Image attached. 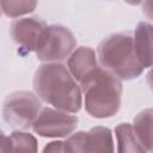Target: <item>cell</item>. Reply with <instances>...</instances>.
<instances>
[{"instance_id": "obj_1", "label": "cell", "mask_w": 153, "mask_h": 153, "mask_svg": "<svg viewBox=\"0 0 153 153\" xmlns=\"http://www.w3.org/2000/svg\"><path fill=\"white\" fill-rule=\"evenodd\" d=\"M32 85L37 97L57 110L75 114L81 109L82 91L68 68L60 62L41 65Z\"/></svg>"}, {"instance_id": "obj_2", "label": "cell", "mask_w": 153, "mask_h": 153, "mask_svg": "<svg viewBox=\"0 0 153 153\" xmlns=\"http://www.w3.org/2000/svg\"><path fill=\"white\" fill-rule=\"evenodd\" d=\"M97 56L102 68L121 80L135 79L145 69L136 56L131 32H117L104 38L98 44Z\"/></svg>"}, {"instance_id": "obj_3", "label": "cell", "mask_w": 153, "mask_h": 153, "mask_svg": "<svg viewBox=\"0 0 153 153\" xmlns=\"http://www.w3.org/2000/svg\"><path fill=\"white\" fill-rule=\"evenodd\" d=\"M85 110L94 118L115 116L122 103V81L106 69H100L96 78L81 88Z\"/></svg>"}, {"instance_id": "obj_4", "label": "cell", "mask_w": 153, "mask_h": 153, "mask_svg": "<svg viewBox=\"0 0 153 153\" xmlns=\"http://www.w3.org/2000/svg\"><path fill=\"white\" fill-rule=\"evenodd\" d=\"M42 111L41 99L30 91H16L10 93L2 105V117L7 124L17 130L32 127Z\"/></svg>"}, {"instance_id": "obj_5", "label": "cell", "mask_w": 153, "mask_h": 153, "mask_svg": "<svg viewBox=\"0 0 153 153\" xmlns=\"http://www.w3.org/2000/svg\"><path fill=\"white\" fill-rule=\"evenodd\" d=\"M73 32L63 25H48L36 49L38 60L45 63L60 62L69 57L76 49Z\"/></svg>"}, {"instance_id": "obj_6", "label": "cell", "mask_w": 153, "mask_h": 153, "mask_svg": "<svg viewBox=\"0 0 153 153\" xmlns=\"http://www.w3.org/2000/svg\"><path fill=\"white\" fill-rule=\"evenodd\" d=\"M65 153H115L112 131L108 127L80 130L67 137Z\"/></svg>"}, {"instance_id": "obj_7", "label": "cell", "mask_w": 153, "mask_h": 153, "mask_svg": "<svg viewBox=\"0 0 153 153\" xmlns=\"http://www.w3.org/2000/svg\"><path fill=\"white\" fill-rule=\"evenodd\" d=\"M78 126V117L57 109L44 108L32 124V130L43 137H67Z\"/></svg>"}, {"instance_id": "obj_8", "label": "cell", "mask_w": 153, "mask_h": 153, "mask_svg": "<svg viewBox=\"0 0 153 153\" xmlns=\"http://www.w3.org/2000/svg\"><path fill=\"white\" fill-rule=\"evenodd\" d=\"M47 26V23L41 18L25 17L12 22L10 33L20 49L30 53L36 51Z\"/></svg>"}, {"instance_id": "obj_9", "label": "cell", "mask_w": 153, "mask_h": 153, "mask_svg": "<svg viewBox=\"0 0 153 153\" xmlns=\"http://www.w3.org/2000/svg\"><path fill=\"white\" fill-rule=\"evenodd\" d=\"M67 68L74 80L80 84L81 88L91 82L99 73L102 67L91 47L76 48L67 60Z\"/></svg>"}, {"instance_id": "obj_10", "label": "cell", "mask_w": 153, "mask_h": 153, "mask_svg": "<svg viewBox=\"0 0 153 153\" xmlns=\"http://www.w3.org/2000/svg\"><path fill=\"white\" fill-rule=\"evenodd\" d=\"M134 48L143 68L153 67V24L137 23L134 31Z\"/></svg>"}, {"instance_id": "obj_11", "label": "cell", "mask_w": 153, "mask_h": 153, "mask_svg": "<svg viewBox=\"0 0 153 153\" xmlns=\"http://www.w3.org/2000/svg\"><path fill=\"white\" fill-rule=\"evenodd\" d=\"M1 153H38V143L32 134L16 130L2 136Z\"/></svg>"}, {"instance_id": "obj_12", "label": "cell", "mask_w": 153, "mask_h": 153, "mask_svg": "<svg viewBox=\"0 0 153 153\" xmlns=\"http://www.w3.org/2000/svg\"><path fill=\"white\" fill-rule=\"evenodd\" d=\"M133 129L142 147L153 153V109L139 112L133 121Z\"/></svg>"}, {"instance_id": "obj_13", "label": "cell", "mask_w": 153, "mask_h": 153, "mask_svg": "<svg viewBox=\"0 0 153 153\" xmlns=\"http://www.w3.org/2000/svg\"><path fill=\"white\" fill-rule=\"evenodd\" d=\"M115 135L117 140L116 153H148L137 140L133 129V124L127 122L120 123L115 128Z\"/></svg>"}, {"instance_id": "obj_14", "label": "cell", "mask_w": 153, "mask_h": 153, "mask_svg": "<svg viewBox=\"0 0 153 153\" xmlns=\"http://www.w3.org/2000/svg\"><path fill=\"white\" fill-rule=\"evenodd\" d=\"M2 13L8 18H18L20 16L31 13L35 11L37 2L31 0H20V1H1L0 2Z\"/></svg>"}, {"instance_id": "obj_15", "label": "cell", "mask_w": 153, "mask_h": 153, "mask_svg": "<svg viewBox=\"0 0 153 153\" xmlns=\"http://www.w3.org/2000/svg\"><path fill=\"white\" fill-rule=\"evenodd\" d=\"M42 153H65V143H63V141L48 142L43 147Z\"/></svg>"}, {"instance_id": "obj_16", "label": "cell", "mask_w": 153, "mask_h": 153, "mask_svg": "<svg viewBox=\"0 0 153 153\" xmlns=\"http://www.w3.org/2000/svg\"><path fill=\"white\" fill-rule=\"evenodd\" d=\"M142 12L147 18L153 20V1H143L142 2Z\"/></svg>"}, {"instance_id": "obj_17", "label": "cell", "mask_w": 153, "mask_h": 153, "mask_svg": "<svg viewBox=\"0 0 153 153\" xmlns=\"http://www.w3.org/2000/svg\"><path fill=\"white\" fill-rule=\"evenodd\" d=\"M146 80H147V84L149 86V88L153 91V67L149 69V72L147 73V76H146Z\"/></svg>"}]
</instances>
